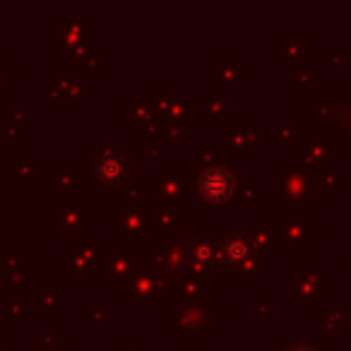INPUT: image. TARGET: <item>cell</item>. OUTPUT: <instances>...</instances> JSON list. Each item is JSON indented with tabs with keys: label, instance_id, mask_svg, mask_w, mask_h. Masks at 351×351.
Here are the masks:
<instances>
[{
	"label": "cell",
	"instance_id": "obj_1",
	"mask_svg": "<svg viewBox=\"0 0 351 351\" xmlns=\"http://www.w3.org/2000/svg\"><path fill=\"white\" fill-rule=\"evenodd\" d=\"M200 195L212 205L226 202L234 193V176L226 169H207L200 178Z\"/></svg>",
	"mask_w": 351,
	"mask_h": 351
},
{
	"label": "cell",
	"instance_id": "obj_2",
	"mask_svg": "<svg viewBox=\"0 0 351 351\" xmlns=\"http://www.w3.org/2000/svg\"><path fill=\"white\" fill-rule=\"evenodd\" d=\"M125 173V164H123L118 156H106L99 164V176H101L106 183H118Z\"/></svg>",
	"mask_w": 351,
	"mask_h": 351
},
{
	"label": "cell",
	"instance_id": "obj_3",
	"mask_svg": "<svg viewBox=\"0 0 351 351\" xmlns=\"http://www.w3.org/2000/svg\"><path fill=\"white\" fill-rule=\"evenodd\" d=\"M224 253H226V260H229V263L239 265V263H243L245 255H248V243H245L243 239H239V236H234V239L226 241Z\"/></svg>",
	"mask_w": 351,
	"mask_h": 351
},
{
	"label": "cell",
	"instance_id": "obj_4",
	"mask_svg": "<svg viewBox=\"0 0 351 351\" xmlns=\"http://www.w3.org/2000/svg\"><path fill=\"white\" fill-rule=\"evenodd\" d=\"M296 351H308V349H296Z\"/></svg>",
	"mask_w": 351,
	"mask_h": 351
}]
</instances>
